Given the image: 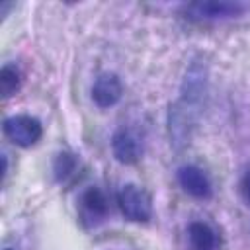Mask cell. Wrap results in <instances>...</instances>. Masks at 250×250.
Returning a JSON list of instances; mask_svg holds the SVG:
<instances>
[{
  "label": "cell",
  "instance_id": "6da1fadb",
  "mask_svg": "<svg viewBox=\"0 0 250 250\" xmlns=\"http://www.w3.org/2000/svg\"><path fill=\"white\" fill-rule=\"evenodd\" d=\"M250 6L244 2H227V0H203L189 2L182 6V14L188 20L195 21H215V20H230L242 16Z\"/></svg>",
  "mask_w": 250,
  "mask_h": 250
},
{
  "label": "cell",
  "instance_id": "7a4b0ae2",
  "mask_svg": "<svg viewBox=\"0 0 250 250\" xmlns=\"http://www.w3.org/2000/svg\"><path fill=\"white\" fill-rule=\"evenodd\" d=\"M117 207L121 215L133 223H146L152 217V203L145 189L127 184L117 191Z\"/></svg>",
  "mask_w": 250,
  "mask_h": 250
},
{
  "label": "cell",
  "instance_id": "3957f363",
  "mask_svg": "<svg viewBox=\"0 0 250 250\" xmlns=\"http://www.w3.org/2000/svg\"><path fill=\"white\" fill-rule=\"evenodd\" d=\"M4 135L18 146L29 148L43 137V125L37 117L27 113H18L4 119Z\"/></svg>",
  "mask_w": 250,
  "mask_h": 250
},
{
  "label": "cell",
  "instance_id": "277c9868",
  "mask_svg": "<svg viewBox=\"0 0 250 250\" xmlns=\"http://www.w3.org/2000/svg\"><path fill=\"white\" fill-rule=\"evenodd\" d=\"M178 184L188 195L195 199H211L213 195V184L199 166H193V164L182 166L178 170Z\"/></svg>",
  "mask_w": 250,
  "mask_h": 250
},
{
  "label": "cell",
  "instance_id": "5b68a950",
  "mask_svg": "<svg viewBox=\"0 0 250 250\" xmlns=\"http://www.w3.org/2000/svg\"><path fill=\"white\" fill-rule=\"evenodd\" d=\"M123 96V84L117 74L113 72H104L94 80L92 86V100L98 107L107 109L113 107Z\"/></svg>",
  "mask_w": 250,
  "mask_h": 250
},
{
  "label": "cell",
  "instance_id": "8992f818",
  "mask_svg": "<svg viewBox=\"0 0 250 250\" xmlns=\"http://www.w3.org/2000/svg\"><path fill=\"white\" fill-rule=\"evenodd\" d=\"M111 152L117 162L121 164H135L141 158V141L129 129H119L111 137Z\"/></svg>",
  "mask_w": 250,
  "mask_h": 250
},
{
  "label": "cell",
  "instance_id": "52a82bcc",
  "mask_svg": "<svg viewBox=\"0 0 250 250\" xmlns=\"http://www.w3.org/2000/svg\"><path fill=\"white\" fill-rule=\"evenodd\" d=\"M80 205H82V215L86 219H90L92 223H98L102 219L107 217V211H109V203H107V197L105 193L100 189V188H88L82 197H80Z\"/></svg>",
  "mask_w": 250,
  "mask_h": 250
},
{
  "label": "cell",
  "instance_id": "ba28073f",
  "mask_svg": "<svg viewBox=\"0 0 250 250\" xmlns=\"http://www.w3.org/2000/svg\"><path fill=\"white\" fill-rule=\"evenodd\" d=\"M188 238H189L191 250H217V234L203 221L189 223V227H188Z\"/></svg>",
  "mask_w": 250,
  "mask_h": 250
},
{
  "label": "cell",
  "instance_id": "9c48e42d",
  "mask_svg": "<svg viewBox=\"0 0 250 250\" xmlns=\"http://www.w3.org/2000/svg\"><path fill=\"white\" fill-rule=\"evenodd\" d=\"M78 170V158L76 154L68 152V150H62L55 156L53 160V176L59 184H66L70 178H74Z\"/></svg>",
  "mask_w": 250,
  "mask_h": 250
},
{
  "label": "cell",
  "instance_id": "30bf717a",
  "mask_svg": "<svg viewBox=\"0 0 250 250\" xmlns=\"http://www.w3.org/2000/svg\"><path fill=\"white\" fill-rule=\"evenodd\" d=\"M21 88V72L16 64H4L0 70V94L4 100L12 98Z\"/></svg>",
  "mask_w": 250,
  "mask_h": 250
},
{
  "label": "cell",
  "instance_id": "8fae6325",
  "mask_svg": "<svg viewBox=\"0 0 250 250\" xmlns=\"http://www.w3.org/2000/svg\"><path fill=\"white\" fill-rule=\"evenodd\" d=\"M240 193H242L244 201L250 205V172H246L240 180Z\"/></svg>",
  "mask_w": 250,
  "mask_h": 250
},
{
  "label": "cell",
  "instance_id": "7c38bea8",
  "mask_svg": "<svg viewBox=\"0 0 250 250\" xmlns=\"http://www.w3.org/2000/svg\"><path fill=\"white\" fill-rule=\"evenodd\" d=\"M6 250H12V248H6Z\"/></svg>",
  "mask_w": 250,
  "mask_h": 250
}]
</instances>
